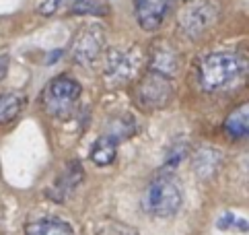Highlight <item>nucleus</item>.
<instances>
[{"instance_id":"nucleus-10","label":"nucleus","mask_w":249,"mask_h":235,"mask_svg":"<svg viewBox=\"0 0 249 235\" xmlns=\"http://www.w3.org/2000/svg\"><path fill=\"white\" fill-rule=\"evenodd\" d=\"M179 68V56L175 54V50L167 43H159L153 50V56H150V70L161 72L165 77H171Z\"/></svg>"},{"instance_id":"nucleus-9","label":"nucleus","mask_w":249,"mask_h":235,"mask_svg":"<svg viewBox=\"0 0 249 235\" xmlns=\"http://www.w3.org/2000/svg\"><path fill=\"white\" fill-rule=\"evenodd\" d=\"M85 177V171H83V165L78 161H70V163L62 169L60 177L56 179V184L50 188V198H54L56 202H64L66 198L74 192L78 188V184L83 182Z\"/></svg>"},{"instance_id":"nucleus-5","label":"nucleus","mask_w":249,"mask_h":235,"mask_svg":"<svg viewBox=\"0 0 249 235\" xmlns=\"http://www.w3.org/2000/svg\"><path fill=\"white\" fill-rule=\"evenodd\" d=\"M173 97V87L169 83V77L161 75V72L150 70L146 72V77L140 80V85L136 89V99L142 110H161L165 107Z\"/></svg>"},{"instance_id":"nucleus-21","label":"nucleus","mask_w":249,"mask_h":235,"mask_svg":"<svg viewBox=\"0 0 249 235\" xmlns=\"http://www.w3.org/2000/svg\"><path fill=\"white\" fill-rule=\"evenodd\" d=\"M6 70H8V56H0V80L6 77Z\"/></svg>"},{"instance_id":"nucleus-7","label":"nucleus","mask_w":249,"mask_h":235,"mask_svg":"<svg viewBox=\"0 0 249 235\" xmlns=\"http://www.w3.org/2000/svg\"><path fill=\"white\" fill-rule=\"evenodd\" d=\"M105 46V33L99 25H87L72 41V58L78 64H93Z\"/></svg>"},{"instance_id":"nucleus-22","label":"nucleus","mask_w":249,"mask_h":235,"mask_svg":"<svg viewBox=\"0 0 249 235\" xmlns=\"http://www.w3.org/2000/svg\"><path fill=\"white\" fill-rule=\"evenodd\" d=\"M60 56H62V50H58V52L52 54V56L48 58V62H54V60H56V58H60Z\"/></svg>"},{"instance_id":"nucleus-11","label":"nucleus","mask_w":249,"mask_h":235,"mask_svg":"<svg viewBox=\"0 0 249 235\" xmlns=\"http://www.w3.org/2000/svg\"><path fill=\"white\" fill-rule=\"evenodd\" d=\"M25 235H74L64 219H39L25 225Z\"/></svg>"},{"instance_id":"nucleus-2","label":"nucleus","mask_w":249,"mask_h":235,"mask_svg":"<svg viewBox=\"0 0 249 235\" xmlns=\"http://www.w3.org/2000/svg\"><path fill=\"white\" fill-rule=\"evenodd\" d=\"M247 70V62L235 52H214L200 64V85L206 91H218L237 83Z\"/></svg>"},{"instance_id":"nucleus-12","label":"nucleus","mask_w":249,"mask_h":235,"mask_svg":"<svg viewBox=\"0 0 249 235\" xmlns=\"http://www.w3.org/2000/svg\"><path fill=\"white\" fill-rule=\"evenodd\" d=\"M118 140H113L111 137H107V134H103L101 138H97V142L93 144L91 149V161L95 165L99 167H107L111 165L115 157H118Z\"/></svg>"},{"instance_id":"nucleus-20","label":"nucleus","mask_w":249,"mask_h":235,"mask_svg":"<svg viewBox=\"0 0 249 235\" xmlns=\"http://www.w3.org/2000/svg\"><path fill=\"white\" fill-rule=\"evenodd\" d=\"M66 0H39V4H37V11L43 15V17H52L54 13H58L62 4H64Z\"/></svg>"},{"instance_id":"nucleus-4","label":"nucleus","mask_w":249,"mask_h":235,"mask_svg":"<svg viewBox=\"0 0 249 235\" xmlns=\"http://www.w3.org/2000/svg\"><path fill=\"white\" fill-rule=\"evenodd\" d=\"M81 85L70 77H56L43 93V105L56 118H66L81 97Z\"/></svg>"},{"instance_id":"nucleus-15","label":"nucleus","mask_w":249,"mask_h":235,"mask_svg":"<svg viewBox=\"0 0 249 235\" xmlns=\"http://www.w3.org/2000/svg\"><path fill=\"white\" fill-rule=\"evenodd\" d=\"M23 95L19 93H2L0 95V124L13 122L23 110Z\"/></svg>"},{"instance_id":"nucleus-17","label":"nucleus","mask_w":249,"mask_h":235,"mask_svg":"<svg viewBox=\"0 0 249 235\" xmlns=\"http://www.w3.org/2000/svg\"><path fill=\"white\" fill-rule=\"evenodd\" d=\"M134 128L136 126H134V120H132V118H118V120H113L107 126L105 134L111 137L113 140L122 142V140H126V138H130L132 134H134Z\"/></svg>"},{"instance_id":"nucleus-1","label":"nucleus","mask_w":249,"mask_h":235,"mask_svg":"<svg viewBox=\"0 0 249 235\" xmlns=\"http://www.w3.org/2000/svg\"><path fill=\"white\" fill-rule=\"evenodd\" d=\"M142 209L155 219H171L181 209V188L177 179L165 171L150 179L142 194Z\"/></svg>"},{"instance_id":"nucleus-6","label":"nucleus","mask_w":249,"mask_h":235,"mask_svg":"<svg viewBox=\"0 0 249 235\" xmlns=\"http://www.w3.org/2000/svg\"><path fill=\"white\" fill-rule=\"evenodd\" d=\"M144 56L138 48H130V50H111L107 56V66L105 72L111 80H118V83H126V80L134 78L140 68Z\"/></svg>"},{"instance_id":"nucleus-3","label":"nucleus","mask_w":249,"mask_h":235,"mask_svg":"<svg viewBox=\"0 0 249 235\" xmlns=\"http://www.w3.org/2000/svg\"><path fill=\"white\" fill-rule=\"evenodd\" d=\"M218 15L216 0H188L177 13V25L190 38H200L216 23Z\"/></svg>"},{"instance_id":"nucleus-19","label":"nucleus","mask_w":249,"mask_h":235,"mask_svg":"<svg viewBox=\"0 0 249 235\" xmlns=\"http://www.w3.org/2000/svg\"><path fill=\"white\" fill-rule=\"evenodd\" d=\"M97 235H138L132 227H126V225L122 223H105L99 227V231H97Z\"/></svg>"},{"instance_id":"nucleus-16","label":"nucleus","mask_w":249,"mask_h":235,"mask_svg":"<svg viewBox=\"0 0 249 235\" xmlns=\"http://www.w3.org/2000/svg\"><path fill=\"white\" fill-rule=\"evenodd\" d=\"M70 13L72 15L105 17V15H109V4H107V0H72V4H70Z\"/></svg>"},{"instance_id":"nucleus-8","label":"nucleus","mask_w":249,"mask_h":235,"mask_svg":"<svg viewBox=\"0 0 249 235\" xmlns=\"http://www.w3.org/2000/svg\"><path fill=\"white\" fill-rule=\"evenodd\" d=\"M177 0H134L136 19L144 31H157L173 11Z\"/></svg>"},{"instance_id":"nucleus-18","label":"nucleus","mask_w":249,"mask_h":235,"mask_svg":"<svg viewBox=\"0 0 249 235\" xmlns=\"http://www.w3.org/2000/svg\"><path fill=\"white\" fill-rule=\"evenodd\" d=\"M216 227L220 231H239V233H245L249 231V221L245 216L237 215V213H222L218 219H216Z\"/></svg>"},{"instance_id":"nucleus-13","label":"nucleus","mask_w":249,"mask_h":235,"mask_svg":"<svg viewBox=\"0 0 249 235\" xmlns=\"http://www.w3.org/2000/svg\"><path fill=\"white\" fill-rule=\"evenodd\" d=\"M225 130L233 138H249V101L229 114L225 120Z\"/></svg>"},{"instance_id":"nucleus-14","label":"nucleus","mask_w":249,"mask_h":235,"mask_svg":"<svg viewBox=\"0 0 249 235\" xmlns=\"http://www.w3.org/2000/svg\"><path fill=\"white\" fill-rule=\"evenodd\" d=\"M220 153L216 149H200L194 157V171L200 177H210L216 174V169L220 167Z\"/></svg>"}]
</instances>
